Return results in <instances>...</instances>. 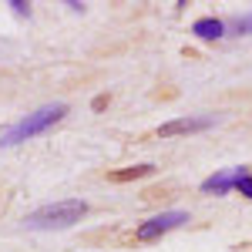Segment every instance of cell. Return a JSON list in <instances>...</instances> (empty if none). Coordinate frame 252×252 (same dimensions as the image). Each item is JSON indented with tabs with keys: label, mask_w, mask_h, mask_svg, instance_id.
Instances as JSON below:
<instances>
[{
	"label": "cell",
	"mask_w": 252,
	"mask_h": 252,
	"mask_svg": "<svg viewBox=\"0 0 252 252\" xmlns=\"http://www.w3.org/2000/svg\"><path fill=\"white\" fill-rule=\"evenodd\" d=\"M67 115V104H44V108H37L34 115L20 118L14 128H7L3 135H0V148H14V145H20V141H31V138L44 135L47 128H54L61 118Z\"/></svg>",
	"instance_id": "cell-1"
},
{
	"label": "cell",
	"mask_w": 252,
	"mask_h": 252,
	"mask_svg": "<svg viewBox=\"0 0 252 252\" xmlns=\"http://www.w3.org/2000/svg\"><path fill=\"white\" fill-rule=\"evenodd\" d=\"M88 215V205L81 198H64V202H51L37 212H31L24 219L27 229H71Z\"/></svg>",
	"instance_id": "cell-2"
},
{
	"label": "cell",
	"mask_w": 252,
	"mask_h": 252,
	"mask_svg": "<svg viewBox=\"0 0 252 252\" xmlns=\"http://www.w3.org/2000/svg\"><path fill=\"white\" fill-rule=\"evenodd\" d=\"M185 222H189V212H182V209L161 212V215H155V219H148V222H141L138 232H135V239L138 242H155V239H161L165 232H172V229L185 225Z\"/></svg>",
	"instance_id": "cell-3"
},
{
	"label": "cell",
	"mask_w": 252,
	"mask_h": 252,
	"mask_svg": "<svg viewBox=\"0 0 252 252\" xmlns=\"http://www.w3.org/2000/svg\"><path fill=\"white\" fill-rule=\"evenodd\" d=\"M219 118L215 115H195V118H175L168 125H161L158 128V138H172V135H192V131H205V128H212Z\"/></svg>",
	"instance_id": "cell-4"
},
{
	"label": "cell",
	"mask_w": 252,
	"mask_h": 252,
	"mask_svg": "<svg viewBox=\"0 0 252 252\" xmlns=\"http://www.w3.org/2000/svg\"><path fill=\"white\" fill-rule=\"evenodd\" d=\"M246 172V168H235V172H215L202 182V192L205 195H225L229 189H235V178Z\"/></svg>",
	"instance_id": "cell-5"
},
{
	"label": "cell",
	"mask_w": 252,
	"mask_h": 252,
	"mask_svg": "<svg viewBox=\"0 0 252 252\" xmlns=\"http://www.w3.org/2000/svg\"><path fill=\"white\" fill-rule=\"evenodd\" d=\"M192 34L202 37V40H219L222 34H225V24H222L219 17H202V20L192 24Z\"/></svg>",
	"instance_id": "cell-6"
},
{
	"label": "cell",
	"mask_w": 252,
	"mask_h": 252,
	"mask_svg": "<svg viewBox=\"0 0 252 252\" xmlns=\"http://www.w3.org/2000/svg\"><path fill=\"white\" fill-rule=\"evenodd\" d=\"M155 172V165H131V168H118V172H108V182H115V185H125V182H138V178H145V175Z\"/></svg>",
	"instance_id": "cell-7"
},
{
	"label": "cell",
	"mask_w": 252,
	"mask_h": 252,
	"mask_svg": "<svg viewBox=\"0 0 252 252\" xmlns=\"http://www.w3.org/2000/svg\"><path fill=\"white\" fill-rule=\"evenodd\" d=\"M235 189L246 195V198H252V175H249V172H242L239 178H235Z\"/></svg>",
	"instance_id": "cell-8"
},
{
	"label": "cell",
	"mask_w": 252,
	"mask_h": 252,
	"mask_svg": "<svg viewBox=\"0 0 252 252\" xmlns=\"http://www.w3.org/2000/svg\"><path fill=\"white\" fill-rule=\"evenodd\" d=\"M232 31H235V34H252V14H246V17L232 20Z\"/></svg>",
	"instance_id": "cell-9"
},
{
	"label": "cell",
	"mask_w": 252,
	"mask_h": 252,
	"mask_svg": "<svg viewBox=\"0 0 252 252\" xmlns=\"http://www.w3.org/2000/svg\"><path fill=\"white\" fill-rule=\"evenodd\" d=\"M10 7H14V14H20V17H24V14H27V3H24V0H14V3H10Z\"/></svg>",
	"instance_id": "cell-10"
},
{
	"label": "cell",
	"mask_w": 252,
	"mask_h": 252,
	"mask_svg": "<svg viewBox=\"0 0 252 252\" xmlns=\"http://www.w3.org/2000/svg\"><path fill=\"white\" fill-rule=\"evenodd\" d=\"M104 104H108V94H97V97H94V111H101Z\"/></svg>",
	"instance_id": "cell-11"
}]
</instances>
